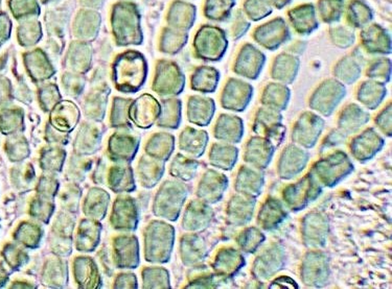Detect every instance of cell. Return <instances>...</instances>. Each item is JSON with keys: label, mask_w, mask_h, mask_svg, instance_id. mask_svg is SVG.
Here are the masks:
<instances>
[{"label": "cell", "mask_w": 392, "mask_h": 289, "mask_svg": "<svg viewBox=\"0 0 392 289\" xmlns=\"http://www.w3.org/2000/svg\"><path fill=\"white\" fill-rule=\"evenodd\" d=\"M354 165L344 152H336L317 161L311 169V174L317 182L326 187H334L351 174Z\"/></svg>", "instance_id": "cell-1"}, {"label": "cell", "mask_w": 392, "mask_h": 289, "mask_svg": "<svg viewBox=\"0 0 392 289\" xmlns=\"http://www.w3.org/2000/svg\"><path fill=\"white\" fill-rule=\"evenodd\" d=\"M225 31L217 26H205L197 33L195 49L199 58L208 61H219L227 51Z\"/></svg>", "instance_id": "cell-2"}, {"label": "cell", "mask_w": 392, "mask_h": 289, "mask_svg": "<svg viewBox=\"0 0 392 289\" xmlns=\"http://www.w3.org/2000/svg\"><path fill=\"white\" fill-rule=\"evenodd\" d=\"M321 191L322 186L309 172L299 182L288 186L284 190L282 198L287 207L293 211H300L315 201L321 194Z\"/></svg>", "instance_id": "cell-3"}, {"label": "cell", "mask_w": 392, "mask_h": 289, "mask_svg": "<svg viewBox=\"0 0 392 289\" xmlns=\"http://www.w3.org/2000/svg\"><path fill=\"white\" fill-rule=\"evenodd\" d=\"M346 90L342 83L337 80H326L316 89L313 95L311 96V109L318 112L320 115L328 117L331 115L334 110L337 107L342 100H344Z\"/></svg>", "instance_id": "cell-4"}, {"label": "cell", "mask_w": 392, "mask_h": 289, "mask_svg": "<svg viewBox=\"0 0 392 289\" xmlns=\"http://www.w3.org/2000/svg\"><path fill=\"white\" fill-rule=\"evenodd\" d=\"M282 122L281 112L271 107H261L255 115L253 131L261 137L270 141L277 149L282 144L286 136V127Z\"/></svg>", "instance_id": "cell-5"}, {"label": "cell", "mask_w": 392, "mask_h": 289, "mask_svg": "<svg viewBox=\"0 0 392 289\" xmlns=\"http://www.w3.org/2000/svg\"><path fill=\"white\" fill-rule=\"evenodd\" d=\"M185 196L187 190L180 183H165L156 198L155 214L170 221H176Z\"/></svg>", "instance_id": "cell-6"}, {"label": "cell", "mask_w": 392, "mask_h": 289, "mask_svg": "<svg viewBox=\"0 0 392 289\" xmlns=\"http://www.w3.org/2000/svg\"><path fill=\"white\" fill-rule=\"evenodd\" d=\"M329 278L328 256L324 253L311 251L302 261L301 279L304 285L311 288H321L326 285Z\"/></svg>", "instance_id": "cell-7"}, {"label": "cell", "mask_w": 392, "mask_h": 289, "mask_svg": "<svg viewBox=\"0 0 392 289\" xmlns=\"http://www.w3.org/2000/svg\"><path fill=\"white\" fill-rule=\"evenodd\" d=\"M324 120L312 112H304L295 123L292 140L298 147L312 149L324 131Z\"/></svg>", "instance_id": "cell-8"}, {"label": "cell", "mask_w": 392, "mask_h": 289, "mask_svg": "<svg viewBox=\"0 0 392 289\" xmlns=\"http://www.w3.org/2000/svg\"><path fill=\"white\" fill-rule=\"evenodd\" d=\"M149 235V259L154 262L169 261L172 244H174V228L163 223H154Z\"/></svg>", "instance_id": "cell-9"}, {"label": "cell", "mask_w": 392, "mask_h": 289, "mask_svg": "<svg viewBox=\"0 0 392 289\" xmlns=\"http://www.w3.org/2000/svg\"><path fill=\"white\" fill-rule=\"evenodd\" d=\"M302 241L306 248L318 250L326 246L329 234L328 217L318 212L304 216L301 226Z\"/></svg>", "instance_id": "cell-10"}, {"label": "cell", "mask_w": 392, "mask_h": 289, "mask_svg": "<svg viewBox=\"0 0 392 289\" xmlns=\"http://www.w3.org/2000/svg\"><path fill=\"white\" fill-rule=\"evenodd\" d=\"M284 259L286 254L281 244H272L255 259L252 274L259 280L270 279L284 268Z\"/></svg>", "instance_id": "cell-11"}, {"label": "cell", "mask_w": 392, "mask_h": 289, "mask_svg": "<svg viewBox=\"0 0 392 289\" xmlns=\"http://www.w3.org/2000/svg\"><path fill=\"white\" fill-rule=\"evenodd\" d=\"M290 38V31L282 18H275L263 26L255 28L253 39L266 49L275 51Z\"/></svg>", "instance_id": "cell-12"}, {"label": "cell", "mask_w": 392, "mask_h": 289, "mask_svg": "<svg viewBox=\"0 0 392 289\" xmlns=\"http://www.w3.org/2000/svg\"><path fill=\"white\" fill-rule=\"evenodd\" d=\"M253 96V87L237 78H230L224 87L221 105L230 111L243 112L248 107Z\"/></svg>", "instance_id": "cell-13"}, {"label": "cell", "mask_w": 392, "mask_h": 289, "mask_svg": "<svg viewBox=\"0 0 392 289\" xmlns=\"http://www.w3.org/2000/svg\"><path fill=\"white\" fill-rule=\"evenodd\" d=\"M266 57L261 51L251 44L242 47L235 60L234 71L237 75L249 80H257L263 70Z\"/></svg>", "instance_id": "cell-14"}, {"label": "cell", "mask_w": 392, "mask_h": 289, "mask_svg": "<svg viewBox=\"0 0 392 289\" xmlns=\"http://www.w3.org/2000/svg\"><path fill=\"white\" fill-rule=\"evenodd\" d=\"M309 152L298 145H288L282 152L279 161V176L284 180H291L306 168L309 161Z\"/></svg>", "instance_id": "cell-15"}, {"label": "cell", "mask_w": 392, "mask_h": 289, "mask_svg": "<svg viewBox=\"0 0 392 289\" xmlns=\"http://www.w3.org/2000/svg\"><path fill=\"white\" fill-rule=\"evenodd\" d=\"M383 147L384 139L375 130L368 129L354 139L351 144V152L354 158L360 162H366L371 160Z\"/></svg>", "instance_id": "cell-16"}, {"label": "cell", "mask_w": 392, "mask_h": 289, "mask_svg": "<svg viewBox=\"0 0 392 289\" xmlns=\"http://www.w3.org/2000/svg\"><path fill=\"white\" fill-rule=\"evenodd\" d=\"M275 147L266 138L252 137L246 145L244 160L251 167L257 169H265L270 164L274 154Z\"/></svg>", "instance_id": "cell-17"}, {"label": "cell", "mask_w": 392, "mask_h": 289, "mask_svg": "<svg viewBox=\"0 0 392 289\" xmlns=\"http://www.w3.org/2000/svg\"><path fill=\"white\" fill-rule=\"evenodd\" d=\"M227 187L228 179L225 174L216 170H208L199 185L198 196L206 204L218 203Z\"/></svg>", "instance_id": "cell-18"}, {"label": "cell", "mask_w": 392, "mask_h": 289, "mask_svg": "<svg viewBox=\"0 0 392 289\" xmlns=\"http://www.w3.org/2000/svg\"><path fill=\"white\" fill-rule=\"evenodd\" d=\"M185 87V76L174 63L163 62L158 68L155 89L160 94H179Z\"/></svg>", "instance_id": "cell-19"}, {"label": "cell", "mask_w": 392, "mask_h": 289, "mask_svg": "<svg viewBox=\"0 0 392 289\" xmlns=\"http://www.w3.org/2000/svg\"><path fill=\"white\" fill-rule=\"evenodd\" d=\"M255 204V198L251 196L239 194L232 196L226 209L228 223L237 227L249 223L254 212Z\"/></svg>", "instance_id": "cell-20"}, {"label": "cell", "mask_w": 392, "mask_h": 289, "mask_svg": "<svg viewBox=\"0 0 392 289\" xmlns=\"http://www.w3.org/2000/svg\"><path fill=\"white\" fill-rule=\"evenodd\" d=\"M245 258L239 251L232 248H222L214 262V270L221 279L234 277L243 266Z\"/></svg>", "instance_id": "cell-21"}, {"label": "cell", "mask_w": 392, "mask_h": 289, "mask_svg": "<svg viewBox=\"0 0 392 289\" xmlns=\"http://www.w3.org/2000/svg\"><path fill=\"white\" fill-rule=\"evenodd\" d=\"M264 186V174L259 169L251 167H242L235 180L237 194L257 198L262 194Z\"/></svg>", "instance_id": "cell-22"}, {"label": "cell", "mask_w": 392, "mask_h": 289, "mask_svg": "<svg viewBox=\"0 0 392 289\" xmlns=\"http://www.w3.org/2000/svg\"><path fill=\"white\" fill-rule=\"evenodd\" d=\"M214 217L212 208L204 201H192L188 206L183 219V228L192 232H201L210 226Z\"/></svg>", "instance_id": "cell-23"}, {"label": "cell", "mask_w": 392, "mask_h": 289, "mask_svg": "<svg viewBox=\"0 0 392 289\" xmlns=\"http://www.w3.org/2000/svg\"><path fill=\"white\" fill-rule=\"evenodd\" d=\"M363 46L371 53L388 55L391 53V36L378 24H373L361 33Z\"/></svg>", "instance_id": "cell-24"}, {"label": "cell", "mask_w": 392, "mask_h": 289, "mask_svg": "<svg viewBox=\"0 0 392 289\" xmlns=\"http://www.w3.org/2000/svg\"><path fill=\"white\" fill-rule=\"evenodd\" d=\"M287 216L288 214L284 204L277 199L269 198L259 210L257 224L264 230L272 231L279 227Z\"/></svg>", "instance_id": "cell-25"}, {"label": "cell", "mask_w": 392, "mask_h": 289, "mask_svg": "<svg viewBox=\"0 0 392 289\" xmlns=\"http://www.w3.org/2000/svg\"><path fill=\"white\" fill-rule=\"evenodd\" d=\"M288 15L293 28L299 35H309L319 26L313 4L298 6L289 11Z\"/></svg>", "instance_id": "cell-26"}, {"label": "cell", "mask_w": 392, "mask_h": 289, "mask_svg": "<svg viewBox=\"0 0 392 289\" xmlns=\"http://www.w3.org/2000/svg\"><path fill=\"white\" fill-rule=\"evenodd\" d=\"M244 135V122L234 115L222 114L215 127V137L225 143L241 142Z\"/></svg>", "instance_id": "cell-27"}, {"label": "cell", "mask_w": 392, "mask_h": 289, "mask_svg": "<svg viewBox=\"0 0 392 289\" xmlns=\"http://www.w3.org/2000/svg\"><path fill=\"white\" fill-rule=\"evenodd\" d=\"M215 111L216 105L212 98L192 96L188 102V120L200 127L210 125Z\"/></svg>", "instance_id": "cell-28"}, {"label": "cell", "mask_w": 392, "mask_h": 289, "mask_svg": "<svg viewBox=\"0 0 392 289\" xmlns=\"http://www.w3.org/2000/svg\"><path fill=\"white\" fill-rule=\"evenodd\" d=\"M369 122L368 112L358 106V105L351 104L345 107L341 112L338 120L339 130L344 135L355 133L360 130L363 125Z\"/></svg>", "instance_id": "cell-29"}, {"label": "cell", "mask_w": 392, "mask_h": 289, "mask_svg": "<svg viewBox=\"0 0 392 289\" xmlns=\"http://www.w3.org/2000/svg\"><path fill=\"white\" fill-rule=\"evenodd\" d=\"M299 65L298 58L289 53H282L273 62L271 76L282 84H292L296 78Z\"/></svg>", "instance_id": "cell-30"}, {"label": "cell", "mask_w": 392, "mask_h": 289, "mask_svg": "<svg viewBox=\"0 0 392 289\" xmlns=\"http://www.w3.org/2000/svg\"><path fill=\"white\" fill-rule=\"evenodd\" d=\"M239 149L234 145L216 143L210 149V161L212 167L229 172L237 163Z\"/></svg>", "instance_id": "cell-31"}, {"label": "cell", "mask_w": 392, "mask_h": 289, "mask_svg": "<svg viewBox=\"0 0 392 289\" xmlns=\"http://www.w3.org/2000/svg\"><path fill=\"white\" fill-rule=\"evenodd\" d=\"M290 90L284 84L271 83L266 86L262 95V104L264 107H271L277 111H284L290 100Z\"/></svg>", "instance_id": "cell-32"}, {"label": "cell", "mask_w": 392, "mask_h": 289, "mask_svg": "<svg viewBox=\"0 0 392 289\" xmlns=\"http://www.w3.org/2000/svg\"><path fill=\"white\" fill-rule=\"evenodd\" d=\"M386 92L384 84L376 80H368L361 85L357 98L361 104L364 105L367 109L376 110L384 100Z\"/></svg>", "instance_id": "cell-33"}, {"label": "cell", "mask_w": 392, "mask_h": 289, "mask_svg": "<svg viewBox=\"0 0 392 289\" xmlns=\"http://www.w3.org/2000/svg\"><path fill=\"white\" fill-rule=\"evenodd\" d=\"M183 262L187 266L202 261L207 255V248L202 238L198 235L183 237L181 243Z\"/></svg>", "instance_id": "cell-34"}, {"label": "cell", "mask_w": 392, "mask_h": 289, "mask_svg": "<svg viewBox=\"0 0 392 289\" xmlns=\"http://www.w3.org/2000/svg\"><path fill=\"white\" fill-rule=\"evenodd\" d=\"M207 141L208 135L206 132L188 127L181 134L180 149L198 158L204 154Z\"/></svg>", "instance_id": "cell-35"}, {"label": "cell", "mask_w": 392, "mask_h": 289, "mask_svg": "<svg viewBox=\"0 0 392 289\" xmlns=\"http://www.w3.org/2000/svg\"><path fill=\"white\" fill-rule=\"evenodd\" d=\"M220 73L214 67L203 66L195 71L192 88L203 93H214L218 87Z\"/></svg>", "instance_id": "cell-36"}, {"label": "cell", "mask_w": 392, "mask_h": 289, "mask_svg": "<svg viewBox=\"0 0 392 289\" xmlns=\"http://www.w3.org/2000/svg\"><path fill=\"white\" fill-rule=\"evenodd\" d=\"M373 19V12L365 2L353 0L347 8V22L355 28L366 26Z\"/></svg>", "instance_id": "cell-37"}, {"label": "cell", "mask_w": 392, "mask_h": 289, "mask_svg": "<svg viewBox=\"0 0 392 289\" xmlns=\"http://www.w3.org/2000/svg\"><path fill=\"white\" fill-rule=\"evenodd\" d=\"M334 75L342 84L351 85L359 78L361 67L354 58L346 57L336 65Z\"/></svg>", "instance_id": "cell-38"}, {"label": "cell", "mask_w": 392, "mask_h": 289, "mask_svg": "<svg viewBox=\"0 0 392 289\" xmlns=\"http://www.w3.org/2000/svg\"><path fill=\"white\" fill-rule=\"evenodd\" d=\"M235 6V0H206L204 14L214 21H225Z\"/></svg>", "instance_id": "cell-39"}, {"label": "cell", "mask_w": 392, "mask_h": 289, "mask_svg": "<svg viewBox=\"0 0 392 289\" xmlns=\"http://www.w3.org/2000/svg\"><path fill=\"white\" fill-rule=\"evenodd\" d=\"M266 237L259 228L255 227L246 228L243 232L239 233L237 238V243L239 248L246 253H255L257 248L265 241Z\"/></svg>", "instance_id": "cell-40"}, {"label": "cell", "mask_w": 392, "mask_h": 289, "mask_svg": "<svg viewBox=\"0 0 392 289\" xmlns=\"http://www.w3.org/2000/svg\"><path fill=\"white\" fill-rule=\"evenodd\" d=\"M344 13V0H319L318 2V14L326 23L339 21Z\"/></svg>", "instance_id": "cell-41"}, {"label": "cell", "mask_w": 392, "mask_h": 289, "mask_svg": "<svg viewBox=\"0 0 392 289\" xmlns=\"http://www.w3.org/2000/svg\"><path fill=\"white\" fill-rule=\"evenodd\" d=\"M243 10L250 20L259 21L272 13V4L269 0H246Z\"/></svg>", "instance_id": "cell-42"}, {"label": "cell", "mask_w": 392, "mask_h": 289, "mask_svg": "<svg viewBox=\"0 0 392 289\" xmlns=\"http://www.w3.org/2000/svg\"><path fill=\"white\" fill-rule=\"evenodd\" d=\"M198 168V162L194 160H188L185 157L178 154L172 162L171 174L181 180L188 181L196 174Z\"/></svg>", "instance_id": "cell-43"}, {"label": "cell", "mask_w": 392, "mask_h": 289, "mask_svg": "<svg viewBox=\"0 0 392 289\" xmlns=\"http://www.w3.org/2000/svg\"><path fill=\"white\" fill-rule=\"evenodd\" d=\"M391 62L388 59L376 60L369 65L366 75L371 80L381 84H386L391 80Z\"/></svg>", "instance_id": "cell-44"}, {"label": "cell", "mask_w": 392, "mask_h": 289, "mask_svg": "<svg viewBox=\"0 0 392 289\" xmlns=\"http://www.w3.org/2000/svg\"><path fill=\"white\" fill-rule=\"evenodd\" d=\"M180 122V102L177 100H171L165 103V113L160 122V127L177 129Z\"/></svg>", "instance_id": "cell-45"}, {"label": "cell", "mask_w": 392, "mask_h": 289, "mask_svg": "<svg viewBox=\"0 0 392 289\" xmlns=\"http://www.w3.org/2000/svg\"><path fill=\"white\" fill-rule=\"evenodd\" d=\"M331 37L336 46L346 48L355 42V35L353 31L345 26H335L331 30Z\"/></svg>", "instance_id": "cell-46"}, {"label": "cell", "mask_w": 392, "mask_h": 289, "mask_svg": "<svg viewBox=\"0 0 392 289\" xmlns=\"http://www.w3.org/2000/svg\"><path fill=\"white\" fill-rule=\"evenodd\" d=\"M149 288H169V273L163 268L149 270Z\"/></svg>", "instance_id": "cell-47"}, {"label": "cell", "mask_w": 392, "mask_h": 289, "mask_svg": "<svg viewBox=\"0 0 392 289\" xmlns=\"http://www.w3.org/2000/svg\"><path fill=\"white\" fill-rule=\"evenodd\" d=\"M376 123L378 125V129L385 134V135L391 137V104L389 103L388 106L385 107L376 118Z\"/></svg>", "instance_id": "cell-48"}, {"label": "cell", "mask_w": 392, "mask_h": 289, "mask_svg": "<svg viewBox=\"0 0 392 289\" xmlns=\"http://www.w3.org/2000/svg\"><path fill=\"white\" fill-rule=\"evenodd\" d=\"M249 26V22L244 18L243 15H241V13H239L237 20H235L234 26H232V39L237 40L242 36L245 35Z\"/></svg>", "instance_id": "cell-49"}, {"label": "cell", "mask_w": 392, "mask_h": 289, "mask_svg": "<svg viewBox=\"0 0 392 289\" xmlns=\"http://www.w3.org/2000/svg\"><path fill=\"white\" fill-rule=\"evenodd\" d=\"M269 288H291V289H298V285L296 282L294 280L291 279V278L287 277V275H282V277L277 278L274 281L272 282Z\"/></svg>", "instance_id": "cell-50"}, {"label": "cell", "mask_w": 392, "mask_h": 289, "mask_svg": "<svg viewBox=\"0 0 392 289\" xmlns=\"http://www.w3.org/2000/svg\"><path fill=\"white\" fill-rule=\"evenodd\" d=\"M269 1H270L271 4H272V6H274L275 8L281 10V9L284 8V6H286L287 4H290L291 0H269Z\"/></svg>", "instance_id": "cell-51"}]
</instances>
